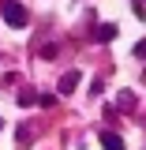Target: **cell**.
Instances as JSON below:
<instances>
[{
	"mask_svg": "<svg viewBox=\"0 0 146 150\" xmlns=\"http://www.w3.org/2000/svg\"><path fill=\"white\" fill-rule=\"evenodd\" d=\"M0 15H4V23H8V26H15V30H23V26L30 23L26 8H23L19 0H0Z\"/></svg>",
	"mask_w": 146,
	"mask_h": 150,
	"instance_id": "6da1fadb",
	"label": "cell"
},
{
	"mask_svg": "<svg viewBox=\"0 0 146 150\" xmlns=\"http://www.w3.org/2000/svg\"><path fill=\"white\" fill-rule=\"evenodd\" d=\"M75 86H79V71H68V75H60V83H56V90H60V94H71Z\"/></svg>",
	"mask_w": 146,
	"mask_h": 150,
	"instance_id": "7a4b0ae2",
	"label": "cell"
},
{
	"mask_svg": "<svg viewBox=\"0 0 146 150\" xmlns=\"http://www.w3.org/2000/svg\"><path fill=\"white\" fill-rule=\"evenodd\" d=\"M101 146H105V150H124V139H120L116 131L105 128V131H101Z\"/></svg>",
	"mask_w": 146,
	"mask_h": 150,
	"instance_id": "3957f363",
	"label": "cell"
},
{
	"mask_svg": "<svg viewBox=\"0 0 146 150\" xmlns=\"http://www.w3.org/2000/svg\"><path fill=\"white\" fill-rule=\"evenodd\" d=\"M135 101H139V98H135V90H120V94H116V105H120V109H131Z\"/></svg>",
	"mask_w": 146,
	"mask_h": 150,
	"instance_id": "277c9868",
	"label": "cell"
},
{
	"mask_svg": "<svg viewBox=\"0 0 146 150\" xmlns=\"http://www.w3.org/2000/svg\"><path fill=\"white\" fill-rule=\"evenodd\" d=\"M112 38H116V26L112 23H101L97 26V41H112Z\"/></svg>",
	"mask_w": 146,
	"mask_h": 150,
	"instance_id": "5b68a950",
	"label": "cell"
},
{
	"mask_svg": "<svg viewBox=\"0 0 146 150\" xmlns=\"http://www.w3.org/2000/svg\"><path fill=\"white\" fill-rule=\"evenodd\" d=\"M37 101V94L30 90V86H23V90H19V105H34Z\"/></svg>",
	"mask_w": 146,
	"mask_h": 150,
	"instance_id": "8992f818",
	"label": "cell"
},
{
	"mask_svg": "<svg viewBox=\"0 0 146 150\" xmlns=\"http://www.w3.org/2000/svg\"><path fill=\"white\" fill-rule=\"evenodd\" d=\"M37 105H41V109H53V105H56V94H37Z\"/></svg>",
	"mask_w": 146,
	"mask_h": 150,
	"instance_id": "52a82bcc",
	"label": "cell"
},
{
	"mask_svg": "<svg viewBox=\"0 0 146 150\" xmlns=\"http://www.w3.org/2000/svg\"><path fill=\"white\" fill-rule=\"evenodd\" d=\"M41 56H45V60H53V56H56V45H53V41H49V45H41Z\"/></svg>",
	"mask_w": 146,
	"mask_h": 150,
	"instance_id": "ba28073f",
	"label": "cell"
},
{
	"mask_svg": "<svg viewBox=\"0 0 146 150\" xmlns=\"http://www.w3.org/2000/svg\"><path fill=\"white\" fill-rule=\"evenodd\" d=\"M90 94H94V98H97V94H105V83H101V79H94V83H90Z\"/></svg>",
	"mask_w": 146,
	"mask_h": 150,
	"instance_id": "9c48e42d",
	"label": "cell"
},
{
	"mask_svg": "<svg viewBox=\"0 0 146 150\" xmlns=\"http://www.w3.org/2000/svg\"><path fill=\"white\" fill-rule=\"evenodd\" d=\"M135 56H142V60H146V41H135Z\"/></svg>",
	"mask_w": 146,
	"mask_h": 150,
	"instance_id": "30bf717a",
	"label": "cell"
},
{
	"mask_svg": "<svg viewBox=\"0 0 146 150\" xmlns=\"http://www.w3.org/2000/svg\"><path fill=\"white\" fill-rule=\"evenodd\" d=\"M0 128H4V120H0Z\"/></svg>",
	"mask_w": 146,
	"mask_h": 150,
	"instance_id": "8fae6325",
	"label": "cell"
}]
</instances>
